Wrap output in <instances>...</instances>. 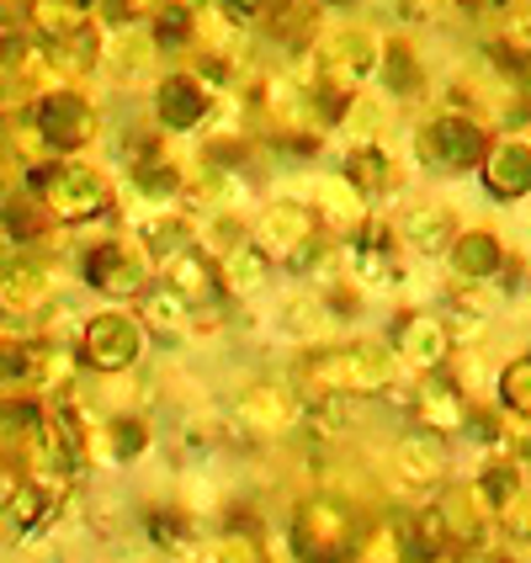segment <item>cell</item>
<instances>
[{
	"mask_svg": "<svg viewBox=\"0 0 531 563\" xmlns=\"http://www.w3.org/2000/svg\"><path fill=\"white\" fill-rule=\"evenodd\" d=\"M292 542H298V553L309 563H341L345 553H351L356 532H351V521H345L335 505H309V510L298 516Z\"/></svg>",
	"mask_w": 531,
	"mask_h": 563,
	"instance_id": "1",
	"label": "cell"
},
{
	"mask_svg": "<svg viewBox=\"0 0 531 563\" xmlns=\"http://www.w3.org/2000/svg\"><path fill=\"white\" fill-rule=\"evenodd\" d=\"M478 150H484V139H478L468 123H436L431 133H425V155L441 159L446 170H463V165H473V159H478Z\"/></svg>",
	"mask_w": 531,
	"mask_h": 563,
	"instance_id": "3",
	"label": "cell"
},
{
	"mask_svg": "<svg viewBox=\"0 0 531 563\" xmlns=\"http://www.w3.org/2000/svg\"><path fill=\"white\" fill-rule=\"evenodd\" d=\"M505 394H510L516 405H531V367H516V373L505 377Z\"/></svg>",
	"mask_w": 531,
	"mask_h": 563,
	"instance_id": "16",
	"label": "cell"
},
{
	"mask_svg": "<svg viewBox=\"0 0 531 563\" xmlns=\"http://www.w3.org/2000/svg\"><path fill=\"white\" fill-rule=\"evenodd\" d=\"M489 170H495V191H500V197H516V191L531 187V155L527 150H516V144L489 159Z\"/></svg>",
	"mask_w": 531,
	"mask_h": 563,
	"instance_id": "8",
	"label": "cell"
},
{
	"mask_svg": "<svg viewBox=\"0 0 531 563\" xmlns=\"http://www.w3.org/2000/svg\"><path fill=\"white\" fill-rule=\"evenodd\" d=\"M176 282H181L187 292H197V298H213V292H219V282L208 277V261H197V255H191V261H181Z\"/></svg>",
	"mask_w": 531,
	"mask_h": 563,
	"instance_id": "11",
	"label": "cell"
},
{
	"mask_svg": "<svg viewBox=\"0 0 531 563\" xmlns=\"http://www.w3.org/2000/svg\"><path fill=\"white\" fill-rule=\"evenodd\" d=\"M54 202H59L64 219H91V213H101V187H96L86 170H59L54 176Z\"/></svg>",
	"mask_w": 531,
	"mask_h": 563,
	"instance_id": "4",
	"label": "cell"
},
{
	"mask_svg": "<svg viewBox=\"0 0 531 563\" xmlns=\"http://www.w3.org/2000/svg\"><path fill=\"white\" fill-rule=\"evenodd\" d=\"M37 516H43V495H32V489H22V495L11 500V521H16V527H32Z\"/></svg>",
	"mask_w": 531,
	"mask_h": 563,
	"instance_id": "14",
	"label": "cell"
},
{
	"mask_svg": "<svg viewBox=\"0 0 531 563\" xmlns=\"http://www.w3.org/2000/svg\"><path fill=\"white\" fill-rule=\"evenodd\" d=\"M86 351H91L96 367H128L139 356V330L128 319H96L91 335H86Z\"/></svg>",
	"mask_w": 531,
	"mask_h": 563,
	"instance_id": "2",
	"label": "cell"
},
{
	"mask_svg": "<svg viewBox=\"0 0 531 563\" xmlns=\"http://www.w3.org/2000/svg\"><path fill=\"white\" fill-rule=\"evenodd\" d=\"M159 112H165V123L187 128L202 118V91L191 86V80H165V91H159Z\"/></svg>",
	"mask_w": 531,
	"mask_h": 563,
	"instance_id": "7",
	"label": "cell"
},
{
	"mask_svg": "<svg viewBox=\"0 0 531 563\" xmlns=\"http://www.w3.org/2000/svg\"><path fill=\"white\" fill-rule=\"evenodd\" d=\"M405 463H409L414 473H420V478H436V473H441L436 441H409V446H405Z\"/></svg>",
	"mask_w": 531,
	"mask_h": 563,
	"instance_id": "12",
	"label": "cell"
},
{
	"mask_svg": "<svg viewBox=\"0 0 531 563\" xmlns=\"http://www.w3.org/2000/svg\"><path fill=\"white\" fill-rule=\"evenodd\" d=\"M463 266H468V272L495 266V245H489V240H468V245H463Z\"/></svg>",
	"mask_w": 531,
	"mask_h": 563,
	"instance_id": "15",
	"label": "cell"
},
{
	"mask_svg": "<svg viewBox=\"0 0 531 563\" xmlns=\"http://www.w3.org/2000/svg\"><path fill=\"white\" fill-rule=\"evenodd\" d=\"M484 495H489V500H495V505H505V500H510V495H516V473H510V468L484 473Z\"/></svg>",
	"mask_w": 531,
	"mask_h": 563,
	"instance_id": "13",
	"label": "cell"
},
{
	"mask_svg": "<svg viewBox=\"0 0 531 563\" xmlns=\"http://www.w3.org/2000/svg\"><path fill=\"white\" fill-rule=\"evenodd\" d=\"M441 537H446V527H441V516H420V521H414V532H405V559H409V563L436 559Z\"/></svg>",
	"mask_w": 531,
	"mask_h": 563,
	"instance_id": "10",
	"label": "cell"
},
{
	"mask_svg": "<svg viewBox=\"0 0 531 563\" xmlns=\"http://www.w3.org/2000/svg\"><path fill=\"white\" fill-rule=\"evenodd\" d=\"M399 341L414 351V362H436L441 351H446V335H441V324H431V319H405L399 324Z\"/></svg>",
	"mask_w": 531,
	"mask_h": 563,
	"instance_id": "9",
	"label": "cell"
},
{
	"mask_svg": "<svg viewBox=\"0 0 531 563\" xmlns=\"http://www.w3.org/2000/svg\"><path fill=\"white\" fill-rule=\"evenodd\" d=\"M43 128H48V139H54V144L75 150V144H86V133H91V112H86L75 96H59V101H48V107H43Z\"/></svg>",
	"mask_w": 531,
	"mask_h": 563,
	"instance_id": "5",
	"label": "cell"
},
{
	"mask_svg": "<svg viewBox=\"0 0 531 563\" xmlns=\"http://www.w3.org/2000/svg\"><path fill=\"white\" fill-rule=\"evenodd\" d=\"M91 272L86 277L96 282V287H107V292H118V298H128V292H139L144 287V277L133 272V261H128L118 245H107V251H91V261H86Z\"/></svg>",
	"mask_w": 531,
	"mask_h": 563,
	"instance_id": "6",
	"label": "cell"
}]
</instances>
